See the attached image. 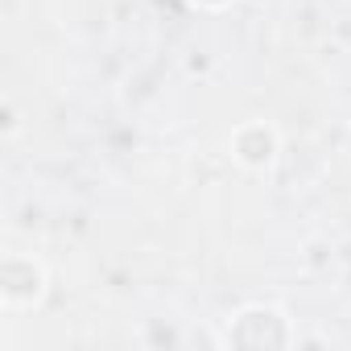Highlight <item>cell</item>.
I'll return each mask as SVG.
<instances>
[{
  "instance_id": "obj_1",
  "label": "cell",
  "mask_w": 351,
  "mask_h": 351,
  "mask_svg": "<svg viewBox=\"0 0 351 351\" xmlns=\"http://www.w3.org/2000/svg\"><path fill=\"white\" fill-rule=\"evenodd\" d=\"M203 5H223V0H203Z\"/></svg>"
}]
</instances>
